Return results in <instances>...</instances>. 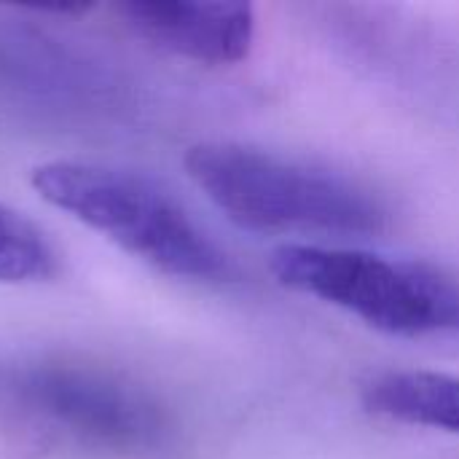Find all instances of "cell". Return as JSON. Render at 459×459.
<instances>
[{
  "instance_id": "6da1fadb",
  "label": "cell",
  "mask_w": 459,
  "mask_h": 459,
  "mask_svg": "<svg viewBox=\"0 0 459 459\" xmlns=\"http://www.w3.org/2000/svg\"><path fill=\"white\" fill-rule=\"evenodd\" d=\"M196 188L239 229L258 234L379 237L393 210L368 183L245 143H199L186 153Z\"/></svg>"
},
{
  "instance_id": "7a4b0ae2",
  "label": "cell",
  "mask_w": 459,
  "mask_h": 459,
  "mask_svg": "<svg viewBox=\"0 0 459 459\" xmlns=\"http://www.w3.org/2000/svg\"><path fill=\"white\" fill-rule=\"evenodd\" d=\"M32 188L161 274L204 285L237 280L229 253L148 175L94 161H48L32 169Z\"/></svg>"
},
{
  "instance_id": "3957f363",
  "label": "cell",
  "mask_w": 459,
  "mask_h": 459,
  "mask_svg": "<svg viewBox=\"0 0 459 459\" xmlns=\"http://www.w3.org/2000/svg\"><path fill=\"white\" fill-rule=\"evenodd\" d=\"M272 274L393 336H459V274L446 266L304 242L274 250Z\"/></svg>"
},
{
  "instance_id": "277c9868",
  "label": "cell",
  "mask_w": 459,
  "mask_h": 459,
  "mask_svg": "<svg viewBox=\"0 0 459 459\" xmlns=\"http://www.w3.org/2000/svg\"><path fill=\"white\" fill-rule=\"evenodd\" d=\"M5 387L22 411L78 444L143 455L164 436L161 409L143 390L97 368L32 363L13 371Z\"/></svg>"
},
{
  "instance_id": "5b68a950",
  "label": "cell",
  "mask_w": 459,
  "mask_h": 459,
  "mask_svg": "<svg viewBox=\"0 0 459 459\" xmlns=\"http://www.w3.org/2000/svg\"><path fill=\"white\" fill-rule=\"evenodd\" d=\"M116 13L153 46L202 65L245 59L255 35V13L247 3L126 0Z\"/></svg>"
},
{
  "instance_id": "8992f818",
  "label": "cell",
  "mask_w": 459,
  "mask_h": 459,
  "mask_svg": "<svg viewBox=\"0 0 459 459\" xmlns=\"http://www.w3.org/2000/svg\"><path fill=\"white\" fill-rule=\"evenodd\" d=\"M366 411L414 428L459 436V377L436 371H379L360 387Z\"/></svg>"
},
{
  "instance_id": "52a82bcc",
  "label": "cell",
  "mask_w": 459,
  "mask_h": 459,
  "mask_svg": "<svg viewBox=\"0 0 459 459\" xmlns=\"http://www.w3.org/2000/svg\"><path fill=\"white\" fill-rule=\"evenodd\" d=\"M59 272V255L46 234L22 212L0 204V282H46Z\"/></svg>"
}]
</instances>
